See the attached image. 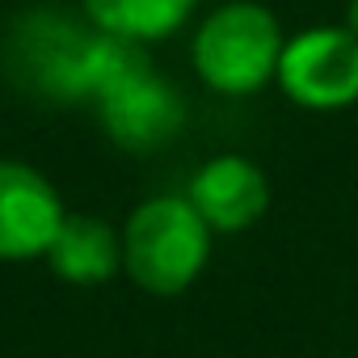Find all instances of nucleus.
Masks as SVG:
<instances>
[{"instance_id": "7ed1b4c3", "label": "nucleus", "mask_w": 358, "mask_h": 358, "mask_svg": "<svg viewBox=\"0 0 358 358\" xmlns=\"http://www.w3.org/2000/svg\"><path fill=\"white\" fill-rule=\"evenodd\" d=\"M287 34L257 0H220L194 26L190 64L194 76L220 97H253L278 76Z\"/></svg>"}, {"instance_id": "f03ea898", "label": "nucleus", "mask_w": 358, "mask_h": 358, "mask_svg": "<svg viewBox=\"0 0 358 358\" xmlns=\"http://www.w3.org/2000/svg\"><path fill=\"white\" fill-rule=\"evenodd\" d=\"M211 245L215 232L186 194H156L122 224V274L148 295H182L203 278Z\"/></svg>"}, {"instance_id": "f257e3e1", "label": "nucleus", "mask_w": 358, "mask_h": 358, "mask_svg": "<svg viewBox=\"0 0 358 358\" xmlns=\"http://www.w3.org/2000/svg\"><path fill=\"white\" fill-rule=\"evenodd\" d=\"M139 64H148V47L64 13H26L5 34L9 76L51 106H97Z\"/></svg>"}, {"instance_id": "1a4fd4ad", "label": "nucleus", "mask_w": 358, "mask_h": 358, "mask_svg": "<svg viewBox=\"0 0 358 358\" xmlns=\"http://www.w3.org/2000/svg\"><path fill=\"white\" fill-rule=\"evenodd\" d=\"M80 9L85 22H93L97 30L152 47L182 30L194 17L199 0H80Z\"/></svg>"}, {"instance_id": "423d86ee", "label": "nucleus", "mask_w": 358, "mask_h": 358, "mask_svg": "<svg viewBox=\"0 0 358 358\" xmlns=\"http://www.w3.org/2000/svg\"><path fill=\"white\" fill-rule=\"evenodd\" d=\"M64 215V194L43 169L0 156V262L47 257Z\"/></svg>"}, {"instance_id": "9d476101", "label": "nucleus", "mask_w": 358, "mask_h": 358, "mask_svg": "<svg viewBox=\"0 0 358 358\" xmlns=\"http://www.w3.org/2000/svg\"><path fill=\"white\" fill-rule=\"evenodd\" d=\"M341 26L350 34H358V0H345V13H341Z\"/></svg>"}, {"instance_id": "39448f33", "label": "nucleus", "mask_w": 358, "mask_h": 358, "mask_svg": "<svg viewBox=\"0 0 358 358\" xmlns=\"http://www.w3.org/2000/svg\"><path fill=\"white\" fill-rule=\"evenodd\" d=\"M93 110H97L106 139L122 152H135V156L169 148L190 122L186 97L177 93L173 80H164L152 68V59L139 64L135 72H127Z\"/></svg>"}, {"instance_id": "0eeeda50", "label": "nucleus", "mask_w": 358, "mask_h": 358, "mask_svg": "<svg viewBox=\"0 0 358 358\" xmlns=\"http://www.w3.org/2000/svg\"><path fill=\"white\" fill-rule=\"evenodd\" d=\"M186 199L215 236H236L270 211V177L257 160L241 152H220L194 169Z\"/></svg>"}, {"instance_id": "6e6552de", "label": "nucleus", "mask_w": 358, "mask_h": 358, "mask_svg": "<svg viewBox=\"0 0 358 358\" xmlns=\"http://www.w3.org/2000/svg\"><path fill=\"white\" fill-rule=\"evenodd\" d=\"M43 262L68 287H106L122 274V232L97 215L68 211Z\"/></svg>"}, {"instance_id": "20e7f679", "label": "nucleus", "mask_w": 358, "mask_h": 358, "mask_svg": "<svg viewBox=\"0 0 358 358\" xmlns=\"http://www.w3.org/2000/svg\"><path fill=\"white\" fill-rule=\"evenodd\" d=\"M274 85L308 114H337L358 106V34H350L341 22L291 34Z\"/></svg>"}]
</instances>
